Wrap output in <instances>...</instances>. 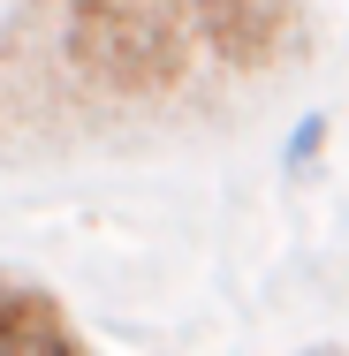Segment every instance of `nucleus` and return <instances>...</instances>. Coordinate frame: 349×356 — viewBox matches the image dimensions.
I'll return each mask as SVG.
<instances>
[{
  "mask_svg": "<svg viewBox=\"0 0 349 356\" xmlns=\"http://www.w3.org/2000/svg\"><path fill=\"white\" fill-rule=\"evenodd\" d=\"M69 54L107 83H167L183 69V23L167 0H76Z\"/></svg>",
  "mask_w": 349,
  "mask_h": 356,
  "instance_id": "f257e3e1",
  "label": "nucleus"
},
{
  "mask_svg": "<svg viewBox=\"0 0 349 356\" xmlns=\"http://www.w3.org/2000/svg\"><path fill=\"white\" fill-rule=\"evenodd\" d=\"M198 38L228 69H266L288 38V0H198Z\"/></svg>",
  "mask_w": 349,
  "mask_h": 356,
  "instance_id": "f03ea898",
  "label": "nucleus"
},
{
  "mask_svg": "<svg viewBox=\"0 0 349 356\" xmlns=\"http://www.w3.org/2000/svg\"><path fill=\"white\" fill-rule=\"evenodd\" d=\"M0 356H84L76 326L54 296L38 288H0Z\"/></svg>",
  "mask_w": 349,
  "mask_h": 356,
  "instance_id": "7ed1b4c3",
  "label": "nucleus"
},
{
  "mask_svg": "<svg viewBox=\"0 0 349 356\" xmlns=\"http://www.w3.org/2000/svg\"><path fill=\"white\" fill-rule=\"evenodd\" d=\"M327 129H334V122H327L319 106H311V114H296V129H288V144H281V175H288V182H304V175L319 167V152H327Z\"/></svg>",
  "mask_w": 349,
  "mask_h": 356,
  "instance_id": "20e7f679",
  "label": "nucleus"
}]
</instances>
